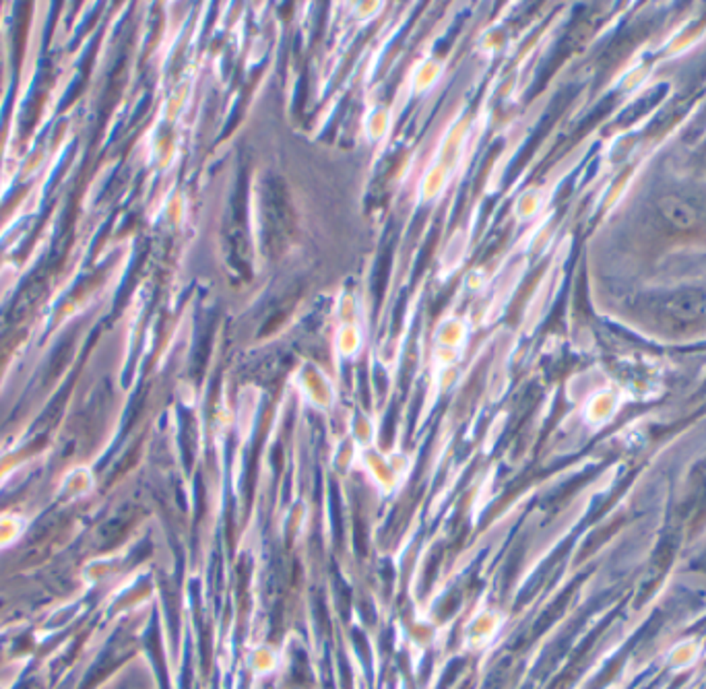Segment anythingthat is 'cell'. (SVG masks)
Returning <instances> with one entry per match:
<instances>
[{
	"mask_svg": "<svg viewBox=\"0 0 706 689\" xmlns=\"http://www.w3.org/2000/svg\"><path fill=\"white\" fill-rule=\"evenodd\" d=\"M661 211H663V215H665L671 223H676V225H680V227H685V225H690V223L694 221L692 211H690L683 203L676 200V198H667V200H663Z\"/></svg>",
	"mask_w": 706,
	"mask_h": 689,
	"instance_id": "1",
	"label": "cell"
}]
</instances>
